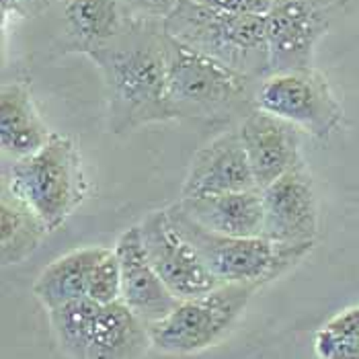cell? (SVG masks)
Segmentation results:
<instances>
[{
	"instance_id": "obj_1",
	"label": "cell",
	"mask_w": 359,
	"mask_h": 359,
	"mask_svg": "<svg viewBox=\"0 0 359 359\" xmlns=\"http://www.w3.org/2000/svg\"><path fill=\"white\" fill-rule=\"evenodd\" d=\"M90 60L103 74L113 134L172 119L166 103L168 35L165 21L132 17L123 31Z\"/></svg>"
},
{
	"instance_id": "obj_2",
	"label": "cell",
	"mask_w": 359,
	"mask_h": 359,
	"mask_svg": "<svg viewBox=\"0 0 359 359\" xmlns=\"http://www.w3.org/2000/svg\"><path fill=\"white\" fill-rule=\"evenodd\" d=\"M168 35V33H166ZM259 81L168 35L166 103L172 119L224 121L255 109Z\"/></svg>"
},
{
	"instance_id": "obj_3",
	"label": "cell",
	"mask_w": 359,
	"mask_h": 359,
	"mask_svg": "<svg viewBox=\"0 0 359 359\" xmlns=\"http://www.w3.org/2000/svg\"><path fill=\"white\" fill-rule=\"evenodd\" d=\"M165 31L195 52L255 81L269 76V48L265 15L226 13L195 0H181L165 19Z\"/></svg>"
},
{
	"instance_id": "obj_4",
	"label": "cell",
	"mask_w": 359,
	"mask_h": 359,
	"mask_svg": "<svg viewBox=\"0 0 359 359\" xmlns=\"http://www.w3.org/2000/svg\"><path fill=\"white\" fill-rule=\"evenodd\" d=\"M2 183L27 203L50 232L66 224L90 189L79 146L62 134H52L50 142L27 158L11 161Z\"/></svg>"
},
{
	"instance_id": "obj_5",
	"label": "cell",
	"mask_w": 359,
	"mask_h": 359,
	"mask_svg": "<svg viewBox=\"0 0 359 359\" xmlns=\"http://www.w3.org/2000/svg\"><path fill=\"white\" fill-rule=\"evenodd\" d=\"M166 210L179 232L222 283H255L263 287L298 265L314 247L279 245L263 236H228L197 224L179 203Z\"/></svg>"
},
{
	"instance_id": "obj_6",
	"label": "cell",
	"mask_w": 359,
	"mask_h": 359,
	"mask_svg": "<svg viewBox=\"0 0 359 359\" xmlns=\"http://www.w3.org/2000/svg\"><path fill=\"white\" fill-rule=\"evenodd\" d=\"M257 290L255 283H222L205 296L181 300L163 320L148 325L152 347L168 355H191L218 345Z\"/></svg>"
},
{
	"instance_id": "obj_7",
	"label": "cell",
	"mask_w": 359,
	"mask_h": 359,
	"mask_svg": "<svg viewBox=\"0 0 359 359\" xmlns=\"http://www.w3.org/2000/svg\"><path fill=\"white\" fill-rule=\"evenodd\" d=\"M255 109L277 115L316 140H329L343 123V107L316 68L271 72L259 81Z\"/></svg>"
},
{
	"instance_id": "obj_8",
	"label": "cell",
	"mask_w": 359,
	"mask_h": 359,
	"mask_svg": "<svg viewBox=\"0 0 359 359\" xmlns=\"http://www.w3.org/2000/svg\"><path fill=\"white\" fill-rule=\"evenodd\" d=\"M353 0H276L265 15L269 74L314 68L318 41Z\"/></svg>"
},
{
	"instance_id": "obj_9",
	"label": "cell",
	"mask_w": 359,
	"mask_h": 359,
	"mask_svg": "<svg viewBox=\"0 0 359 359\" xmlns=\"http://www.w3.org/2000/svg\"><path fill=\"white\" fill-rule=\"evenodd\" d=\"M140 232L148 259L179 300L199 298L220 287L222 281L214 277L194 245L179 232L168 210L150 212L140 224Z\"/></svg>"
},
{
	"instance_id": "obj_10",
	"label": "cell",
	"mask_w": 359,
	"mask_h": 359,
	"mask_svg": "<svg viewBox=\"0 0 359 359\" xmlns=\"http://www.w3.org/2000/svg\"><path fill=\"white\" fill-rule=\"evenodd\" d=\"M263 238L279 245H314L318 199L304 161L263 189Z\"/></svg>"
},
{
	"instance_id": "obj_11",
	"label": "cell",
	"mask_w": 359,
	"mask_h": 359,
	"mask_svg": "<svg viewBox=\"0 0 359 359\" xmlns=\"http://www.w3.org/2000/svg\"><path fill=\"white\" fill-rule=\"evenodd\" d=\"M261 189L250 168L238 130L224 132L195 152L181 199Z\"/></svg>"
},
{
	"instance_id": "obj_12",
	"label": "cell",
	"mask_w": 359,
	"mask_h": 359,
	"mask_svg": "<svg viewBox=\"0 0 359 359\" xmlns=\"http://www.w3.org/2000/svg\"><path fill=\"white\" fill-rule=\"evenodd\" d=\"M238 136L261 189L302 163V130L277 115L252 109L243 117Z\"/></svg>"
},
{
	"instance_id": "obj_13",
	"label": "cell",
	"mask_w": 359,
	"mask_h": 359,
	"mask_svg": "<svg viewBox=\"0 0 359 359\" xmlns=\"http://www.w3.org/2000/svg\"><path fill=\"white\" fill-rule=\"evenodd\" d=\"M115 252L121 269V300L146 325L168 316L181 300L166 287L152 261L148 259L140 224L123 230L115 245Z\"/></svg>"
},
{
	"instance_id": "obj_14",
	"label": "cell",
	"mask_w": 359,
	"mask_h": 359,
	"mask_svg": "<svg viewBox=\"0 0 359 359\" xmlns=\"http://www.w3.org/2000/svg\"><path fill=\"white\" fill-rule=\"evenodd\" d=\"M123 0H64V50L90 55L115 39L130 21Z\"/></svg>"
},
{
	"instance_id": "obj_15",
	"label": "cell",
	"mask_w": 359,
	"mask_h": 359,
	"mask_svg": "<svg viewBox=\"0 0 359 359\" xmlns=\"http://www.w3.org/2000/svg\"><path fill=\"white\" fill-rule=\"evenodd\" d=\"M197 224L228 236H263V189L177 201Z\"/></svg>"
},
{
	"instance_id": "obj_16",
	"label": "cell",
	"mask_w": 359,
	"mask_h": 359,
	"mask_svg": "<svg viewBox=\"0 0 359 359\" xmlns=\"http://www.w3.org/2000/svg\"><path fill=\"white\" fill-rule=\"evenodd\" d=\"M54 132L46 126L25 83H4L0 90V146L11 161L39 152Z\"/></svg>"
},
{
	"instance_id": "obj_17",
	"label": "cell",
	"mask_w": 359,
	"mask_h": 359,
	"mask_svg": "<svg viewBox=\"0 0 359 359\" xmlns=\"http://www.w3.org/2000/svg\"><path fill=\"white\" fill-rule=\"evenodd\" d=\"M150 347L148 325L123 300L99 306L86 359H142Z\"/></svg>"
},
{
	"instance_id": "obj_18",
	"label": "cell",
	"mask_w": 359,
	"mask_h": 359,
	"mask_svg": "<svg viewBox=\"0 0 359 359\" xmlns=\"http://www.w3.org/2000/svg\"><path fill=\"white\" fill-rule=\"evenodd\" d=\"M103 250L105 247H83L52 261L35 279L33 294L37 296V300L48 310H52L70 300L86 298L93 269Z\"/></svg>"
},
{
	"instance_id": "obj_19",
	"label": "cell",
	"mask_w": 359,
	"mask_h": 359,
	"mask_svg": "<svg viewBox=\"0 0 359 359\" xmlns=\"http://www.w3.org/2000/svg\"><path fill=\"white\" fill-rule=\"evenodd\" d=\"M0 195V257L2 265H17L41 247L50 230L4 183Z\"/></svg>"
},
{
	"instance_id": "obj_20",
	"label": "cell",
	"mask_w": 359,
	"mask_h": 359,
	"mask_svg": "<svg viewBox=\"0 0 359 359\" xmlns=\"http://www.w3.org/2000/svg\"><path fill=\"white\" fill-rule=\"evenodd\" d=\"M99 306L90 298H79L48 310L55 339L70 359H86Z\"/></svg>"
},
{
	"instance_id": "obj_21",
	"label": "cell",
	"mask_w": 359,
	"mask_h": 359,
	"mask_svg": "<svg viewBox=\"0 0 359 359\" xmlns=\"http://www.w3.org/2000/svg\"><path fill=\"white\" fill-rule=\"evenodd\" d=\"M97 304H111L115 300H121V269L115 249L105 247L101 259L97 261L90 283H88V296Z\"/></svg>"
},
{
	"instance_id": "obj_22",
	"label": "cell",
	"mask_w": 359,
	"mask_h": 359,
	"mask_svg": "<svg viewBox=\"0 0 359 359\" xmlns=\"http://www.w3.org/2000/svg\"><path fill=\"white\" fill-rule=\"evenodd\" d=\"M130 17L165 21L166 17L179 6L181 0H123Z\"/></svg>"
},
{
	"instance_id": "obj_23",
	"label": "cell",
	"mask_w": 359,
	"mask_h": 359,
	"mask_svg": "<svg viewBox=\"0 0 359 359\" xmlns=\"http://www.w3.org/2000/svg\"><path fill=\"white\" fill-rule=\"evenodd\" d=\"M199 4L226 11V13H238V15H267L276 0H195Z\"/></svg>"
},
{
	"instance_id": "obj_24",
	"label": "cell",
	"mask_w": 359,
	"mask_h": 359,
	"mask_svg": "<svg viewBox=\"0 0 359 359\" xmlns=\"http://www.w3.org/2000/svg\"><path fill=\"white\" fill-rule=\"evenodd\" d=\"M325 331L339 334V337H358L359 334V306L349 308L341 314H337L331 323L325 327Z\"/></svg>"
},
{
	"instance_id": "obj_25",
	"label": "cell",
	"mask_w": 359,
	"mask_h": 359,
	"mask_svg": "<svg viewBox=\"0 0 359 359\" xmlns=\"http://www.w3.org/2000/svg\"><path fill=\"white\" fill-rule=\"evenodd\" d=\"M57 2L62 4L64 0H19V6H21L23 17H39L41 13H46Z\"/></svg>"
},
{
	"instance_id": "obj_26",
	"label": "cell",
	"mask_w": 359,
	"mask_h": 359,
	"mask_svg": "<svg viewBox=\"0 0 359 359\" xmlns=\"http://www.w3.org/2000/svg\"><path fill=\"white\" fill-rule=\"evenodd\" d=\"M0 15H2V31H4V29H6V23H8V19L23 17V15H21L19 0H0Z\"/></svg>"
}]
</instances>
